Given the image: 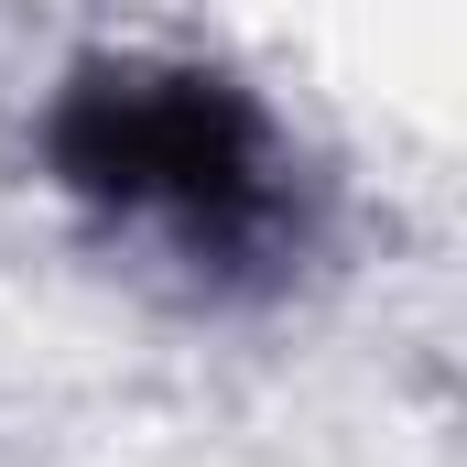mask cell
Masks as SVG:
<instances>
[{
    "mask_svg": "<svg viewBox=\"0 0 467 467\" xmlns=\"http://www.w3.org/2000/svg\"><path fill=\"white\" fill-rule=\"evenodd\" d=\"M44 152L77 196L163 207L196 250H250L272 229L261 109L207 66H88L44 119Z\"/></svg>",
    "mask_w": 467,
    "mask_h": 467,
    "instance_id": "cell-1",
    "label": "cell"
}]
</instances>
